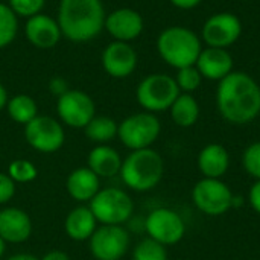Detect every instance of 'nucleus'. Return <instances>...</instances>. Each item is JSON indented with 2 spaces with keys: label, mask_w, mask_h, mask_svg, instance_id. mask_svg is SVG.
Returning <instances> with one entry per match:
<instances>
[{
  "label": "nucleus",
  "mask_w": 260,
  "mask_h": 260,
  "mask_svg": "<svg viewBox=\"0 0 260 260\" xmlns=\"http://www.w3.org/2000/svg\"><path fill=\"white\" fill-rule=\"evenodd\" d=\"M98 221L88 206H78L72 209L64 221V232L69 239L75 242H85L98 229Z\"/></svg>",
  "instance_id": "412c9836"
},
{
  "label": "nucleus",
  "mask_w": 260,
  "mask_h": 260,
  "mask_svg": "<svg viewBox=\"0 0 260 260\" xmlns=\"http://www.w3.org/2000/svg\"><path fill=\"white\" fill-rule=\"evenodd\" d=\"M6 113L11 120L20 125H27L30 120H34L38 116V104L37 101L29 94H15L9 98L6 104Z\"/></svg>",
  "instance_id": "b1692460"
},
{
  "label": "nucleus",
  "mask_w": 260,
  "mask_h": 260,
  "mask_svg": "<svg viewBox=\"0 0 260 260\" xmlns=\"http://www.w3.org/2000/svg\"><path fill=\"white\" fill-rule=\"evenodd\" d=\"M242 168L254 180H260V142L248 145L242 154Z\"/></svg>",
  "instance_id": "c756f323"
},
{
  "label": "nucleus",
  "mask_w": 260,
  "mask_h": 260,
  "mask_svg": "<svg viewBox=\"0 0 260 260\" xmlns=\"http://www.w3.org/2000/svg\"><path fill=\"white\" fill-rule=\"evenodd\" d=\"M143 229L148 238L165 247L177 245L186 235V222L180 213L168 207H158L148 213Z\"/></svg>",
  "instance_id": "9d476101"
},
{
  "label": "nucleus",
  "mask_w": 260,
  "mask_h": 260,
  "mask_svg": "<svg viewBox=\"0 0 260 260\" xmlns=\"http://www.w3.org/2000/svg\"><path fill=\"white\" fill-rule=\"evenodd\" d=\"M175 82H177L181 93H190L192 94L193 91H197L201 87L203 76L195 66H189V67L177 70Z\"/></svg>",
  "instance_id": "c85d7f7f"
},
{
  "label": "nucleus",
  "mask_w": 260,
  "mask_h": 260,
  "mask_svg": "<svg viewBox=\"0 0 260 260\" xmlns=\"http://www.w3.org/2000/svg\"><path fill=\"white\" fill-rule=\"evenodd\" d=\"M88 207L101 225H123L134 213L133 198L119 187H101L88 203Z\"/></svg>",
  "instance_id": "39448f33"
},
{
  "label": "nucleus",
  "mask_w": 260,
  "mask_h": 260,
  "mask_svg": "<svg viewBox=\"0 0 260 260\" xmlns=\"http://www.w3.org/2000/svg\"><path fill=\"white\" fill-rule=\"evenodd\" d=\"M122 166L120 154L110 145H96L87 157V168L99 178H113L119 175Z\"/></svg>",
  "instance_id": "4be33fe9"
},
{
  "label": "nucleus",
  "mask_w": 260,
  "mask_h": 260,
  "mask_svg": "<svg viewBox=\"0 0 260 260\" xmlns=\"http://www.w3.org/2000/svg\"><path fill=\"white\" fill-rule=\"evenodd\" d=\"M180 93L181 91L174 76L166 73H152L143 78L137 85L136 99L143 111L155 114L169 110Z\"/></svg>",
  "instance_id": "423d86ee"
},
{
  "label": "nucleus",
  "mask_w": 260,
  "mask_h": 260,
  "mask_svg": "<svg viewBox=\"0 0 260 260\" xmlns=\"http://www.w3.org/2000/svg\"><path fill=\"white\" fill-rule=\"evenodd\" d=\"M104 29H107L114 41L131 43L142 35L145 20L142 14L133 8H117L107 14Z\"/></svg>",
  "instance_id": "2eb2a0df"
},
{
  "label": "nucleus",
  "mask_w": 260,
  "mask_h": 260,
  "mask_svg": "<svg viewBox=\"0 0 260 260\" xmlns=\"http://www.w3.org/2000/svg\"><path fill=\"white\" fill-rule=\"evenodd\" d=\"M8 5L18 17L29 18L43 11L46 0H8Z\"/></svg>",
  "instance_id": "7c9ffc66"
},
{
  "label": "nucleus",
  "mask_w": 260,
  "mask_h": 260,
  "mask_svg": "<svg viewBox=\"0 0 260 260\" xmlns=\"http://www.w3.org/2000/svg\"><path fill=\"white\" fill-rule=\"evenodd\" d=\"M105 17L102 0H59L56 21L64 38L87 43L102 32Z\"/></svg>",
  "instance_id": "f03ea898"
},
{
  "label": "nucleus",
  "mask_w": 260,
  "mask_h": 260,
  "mask_svg": "<svg viewBox=\"0 0 260 260\" xmlns=\"http://www.w3.org/2000/svg\"><path fill=\"white\" fill-rule=\"evenodd\" d=\"M9 101V96H8V90L5 88V85L0 82V111L6 108V104Z\"/></svg>",
  "instance_id": "e433bc0d"
},
{
  "label": "nucleus",
  "mask_w": 260,
  "mask_h": 260,
  "mask_svg": "<svg viewBox=\"0 0 260 260\" xmlns=\"http://www.w3.org/2000/svg\"><path fill=\"white\" fill-rule=\"evenodd\" d=\"M248 203L251 206V209L260 215V180H256L253 183V186L250 187L248 192Z\"/></svg>",
  "instance_id": "473e14b6"
},
{
  "label": "nucleus",
  "mask_w": 260,
  "mask_h": 260,
  "mask_svg": "<svg viewBox=\"0 0 260 260\" xmlns=\"http://www.w3.org/2000/svg\"><path fill=\"white\" fill-rule=\"evenodd\" d=\"M175 8L178 9H183V11H189V9H193L197 8L203 0H169Z\"/></svg>",
  "instance_id": "f704fd0d"
},
{
  "label": "nucleus",
  "mask_w": 260,
  "mask_h": 260,
  "mask_svg": "<svg viewBox=\"0 0 260 260\" xmlns=\"http://www.w3.org/2000/svg\"><path fill=\"white\" fill-rule=\"evenodd\" d=\"M24 35L34 47L41 50L53 49L62 37L56 18L43 12L27 18L24 24Z\"/></svg>",
  "instance_id": "dca6fc26"
},
{
  "label": "nucleus",
  "mask_w": 260,
  "mask_h": 260,
  "mask_svg": "<svg viewBox=\"0 0 260 260\" xmlns=\"http://www.w3.org/2000/svg\"><path fill=\"white\" fill-rule=\"evenodd\" d=\"M242 35V21L233 12H218L210 15L201 29V41L207 47L227 49Z\"/></svg>",
  "instance_id": "ddd939ff"
},
{
  "label": "nucleus",
  "mask_w": 260,
  "mask_h": 260,
  "mask_svg": "<svg viewBox=\"0 0 260 260\" xmlns=\"http://www.w3.org/2000/svg\"><path fill=\"white\" fill-rule=\"evenodd\" d=\"M17 184L11 180L8 174L0 172V206L8 204L15 195Z\"/></svg>",
  "instance_id": "2f4dec72"
},
{
  "label": "nucleus",
  "mask_w": 260,
  "mask_h": 260,
  "mask_svg": "<svg viewBox=\"0 0 260 260\" xmlns=\"http://www.w3.org/2000/svg\"><path fill=\"white\" fill-rule=\"evenodd\" d=\"M193 206L207 216H222L233 209L235 195L221 178H201L192 189Z\"/></svg>",
  "instance_id": "6e6552de"
},
{
  "label": "nucleus",
  "mask_w": 260,
  "mask_h": 260,
  "mask_svg": "<svg viewBox=\"0 0 260 260\" xmlns=\"http://www.w3.org/2000/svg\"><path fill=\"white\" fill-rule=\"evenodd\" d=\"M216 107L232 125H247L260 114V85L245 72L233 70L219 81Z\"/></svg>",
  "instance_id": "f257e3e1"
},
{
  "label": "nucleus",
  "mask_w": 260,
  "mask_h": 260,
  "mask_svg": "<svg viewBox=\"0 0 260 260\" xmlns=\"http://www.w3.org/2000/svg\"><path fill=\"white\" fill-rule=\"evenodd\" d=\"M66 190L76 203L87 204L101 190V178L87 166L76 168L67 175Z\"/></svg>",
  "instance_id": "6ab92c4d"
},
{
  "label": "nucleus",
  "mask_w": 260,
  "mask_h": 260,
  "mask_svg": "<svg viewBox=\"0 0 260 260\" xmlns=\"http://www.w3.org/2000/svg\"><path fill=\"white\" fill-rule=\"evenodd\" d=\"M6 174L11 177V180L15 184H27V183H32L34 180H37L38 169L30 160L17 158L9 163Z\"/></svg>",
  "instance_id": "bb28decb"
},
{
  "label": "nucleus",
  "mask_w": 260,
  "mask_h": 260,
  "mask_svg": "<svg viewBox=\"0 0 260 260\" xmlns=\"http://www.w3.org/2000/svg\"><path fill=\"white\" fill-rule=\"evenodd\" d=\"M24 140L40 154H53L62 148L66 131L58 119L38 114L34 120L24 125Z\"/></svg>",
  "instance_id": "1a4fd4ad"
},
{
  "label": "nucleus",
  "mask_w": 260,
  "mask_h": 260,
  "mask_svg": "<svg viewBox=\"0 0 260 260\" xmlns=\"http://www.w3.org/2000/svg\"><path fill=\"white\" fill-rule=\"evenodd\" d=\"M117 129H119V123L113 117L96 114L87 123L84 133L90 142L96 145H108V142L117 137Z\"/></svg>",
  "instance_id": "393cba45"
},
{
  "label": "nucleus",
  "mask_w": 260,
  "mask_h": 260,
  "mask_svg": "<svg viewBox=\"0 0 260 260\" xmlns=\"http://www.w3.org/2000/svg\"><path fill=\"white\" fill-rule=\"evenodd\" d=\"M230 154L221 143L206 145L197 157V166L203 178H222L230 168Z\"/></svg>",
  "instance_id": "aec40b11"
},
{
  "label": "nucleus",
  "mask_w": 260,
  "mask_h": 260,
  "mask_svg": "<svg viewBox=\"0 0 260 260\" xmlns=\"http://www.w3.org/2000/svg\"><path fill=\"white\" fill-rule=\"evenodd\" d=\"M104 72L116 79H125L134 73L139 64V55L129 43L113 41L102 52Z\"/></svg>",
  "instance_id": "4468645a"
},
{
  "label": "nucleus",
  "mask_w": 260,
  "mask_h": 260,
  "mask_svg": "<svg viewBox=\"0 0 260 260\" xmlns=\"http://www.w3.org/2000/svg\"><path fill=\"white\" fill-rule=\"evenodd\" d=\"M18 34V15L8 3H0V49L8 47Z\"/></svg>",
  "instance_id": "a878e982"
},
{
  "label": "nucleus",
  "mask_w": 260,
  "mask_h": 260,
  "mask_svg": "<svg viewBox=\"0 0 260 260\" xmlns=\"http://www.w3.org/2000/svg\"><path fill=\"white\" fill-rule=\"evenodd\" d=\"M195 67L201 73L203 79L221 81L233 72L235 61L227 49L221 47H203Z\"/></svg>",
  "instance_id": "a211bd4d"
},
{
  "label": "nucleus",
  "mask_w": 260,
  "mask_h": 260,
  "mask_svg": "<svg viewBox=\"0 0 260 260\" xmlns=\"http://www.w3.org/2000/svg\"><path fill=\"white\" fill-rule=\"evenodd\" d=\"M32 219L20 207H5L0 210V238L6 244H23L32 235Z\"/></svg>",
  "instance_id": "f3484780"
},
{
  "label": "nucleus",
  "mask_w": 260,
  "mask_h": 260,
  "mask_svg": "<svg viewBox=\"0 0 260 260\" xmlns=\"http://www.w3.org/2000/svg\"><path fill=\"white\" fill-rule=\"evenodd\" d=\"M6 260H40L38 257L29 254V253H17V254H12L9 256Z\"/></svg>",
  "instance_id": "4c0bfd02"
},
{
  "label": "nucleus",
  "mask_w": 260,
  "mask_h": 260,
  "mask_svg": "<svg viewBox=\"0 0 260 260\" xmlns=\"http://www.w3.org/2000/svg\"><path fill=\"white\" fill-rule=\"evenodd\" d=\"M5 251H6V242L0 238V259L3 257V254H5Z\"/></svg>",
  "instance_id": "58836bf2"
},
{
  "label": "nucleus",
  "mask_w": 260,
  "mask_h": 260,
  "mask_svg": "<svg viewBox=\"0 0 260 260\" xmlns=\"http://www.w3.org/2000/svg\"><path fill=\"white\" fill-rule=\"evenodd\" d=\"M201 50V37L184 26H169L157 37V52L160 58L175 70L195 66Z\"/></svg>",
  "instance_id": "20e7f679"
},
{
  "label": "nucleus",
  "mask_w": 260,
  "mask_h": 260,
  "mask_svg": "<svg viewBox=\"0 0 260 260\" xmlns=\"http://www.w3.org/2000/svg\"><path fill=\"white\" fill-rule=\"evenodd\" d=\"M161 133L160 119L148 111L129 114L119 123L117 139L129 151L151 148Z\"/></svg>",
  "instance_id": "0eeeda50"
},
{
  "label": "nucleus",
  "mask_w": 260,
  "mask_h": 260,
  "mask_svg": "<svg viewBox=\"0 0 260 260\" xmlns=\"http://www.w3.org/2000/svg\"><path fill=\"white\" fill-rule=\"evenodd\" d=\"M40 260H70V256L62 250H50Z\"/></svg>",
  "instance_id": "c9c22d12"
},
{
  "label": "nucleus",
  "mask_w": 260,
  "mask_h": 260,
  "mask_svg": "<svg viewBox=\"0 0 260 260\" xmlns=\"http://www.w3.org/2000/svg\"><path fill=\"white\" fill-rule=\"evenodd\" d=\"M123 184L134 192H149L160 184L165 175V160L152 148L131 151L119 172Z\"/></svg>",
  "instance_id": "7ed1b4c3"
},
{
  "label": "nucleus",
  "mask_w": 260,
  "mask_h": 260,
  "mask_svg": "<svg viewBox=\"0 0 260 260\" xmlns=\"http://www.w3.org/2000/svg\"><path fill=\"white\" fill-rule=\"evenodd\" d=\"M56 116L62 125L84 129L96 116V104L90 94L78 88H69L56 98Z\"/></svg>",
  "instance_id": "9b49d317"
},
{
  "label": "nucleus",
  "mask_w": 260,
  "mask_h": 260,
  "mask_svg": "<svg viewBox=\"0 0 260 260\" xmlns=\"http://www.w3.org/2000/svg\"><path fill=\"white\" fill-rule=\"evenodd\" d=\"M172 122L180 128H190L200 119V104L190 93H180L169 108Z\"/></svg>",
  "instance_id": "5701e85b"
},
{
  "label": "nucleus",
  "mask_w": 260,
  "mask_h": 260,
  "mask_svg": "<svg viewBox=\"0 0 260 260\" xmlns=\"http://www.w3.org/2000/svg\"><path fill=\"white\" fill-rule=\"evenodd\" d=\"M49 90L52 94H55L56 98H59L61 94H64L67 90H69V85H67V81L61 76H55L49 81Z\"/></svg>",
  "instance_id": "72a5a7b5"
},
{
  "label": "nucleus",
  "mask_w": 260,
  "mask_h": 260,
  "mask_svg": "<svg viewBox=\"0 0 260 260\" xmlns=\"http://www.w3.org/2000/svg\"><path fill=\"white\" fill-rule=\"evenodd\" d=\"M133 260H168V250L157 241L146 238L134 247Z\"/></svg>",
  "instance_id": "cd10ccee"
},
{
  "label": "nucleus",
  "mask_w": 260,
  "mask_h": 260,
  "mask_svg": "<svg viewBox=\"0 0 260 260\" xmlns=\"http://www.w3.org/2000/svg\"><path fill=\"white\" fill-rule=\"evenodd\" d=\"M131 236L123 225H98L88 239L94 260H120L129 250Z\"/></svg>",
  "instance_id": "f8f14e48"
}]
</instances>
